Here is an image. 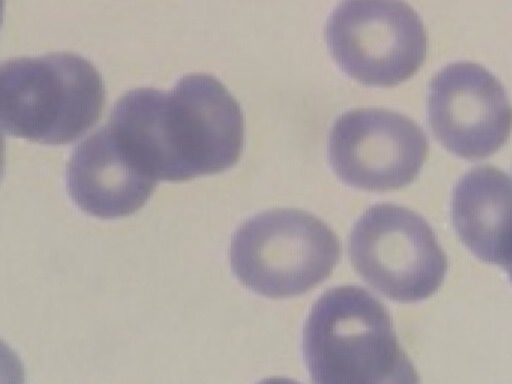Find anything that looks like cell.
Returning <instances> with one entry per match:
<instances>
[{
  "label": "cell",
  "mask_w": 512,
  "mask_h": 384,
  "mask_svg": "<svg viewBox=\"0 0 512 384\" xmlns=\"http://www.w3.org/2000/svg\"><path fill=\"white\" fill-rule=\"evenodd\" d=\"M107 126L128 161L156 181L223 172L239 160L244 144L240 105L206 74L184 76L170 91L125 93Z\"/></svg>",
  "instance_id": "obj_1"
},
{
  "label": "cell",
  "mask_w": 512,
  "mask_h": 384,
  "mask_svg": "<svg viewBox=\"0 0 512 384\" xmlns=\"http://www.w3.org/2000/svg\"><path fill=\"white\" fill-rule=\"evenodd\" d=\"M302 348L315 383L418 382L388 310L360 286L335 287L318 298L304 324Z\"/></svg>",
  "instance_id": "obj_2"
},
{
  "label": "cell",
  "mask_w": 512,
  "mask_h": 384,
  "mask_svg": "<svg viewBox=\"0 0 512 384\" xmlns=\"http://www.w3.org/2000/svg\"><path fill=\"white\" fill-rule=\"evenodd\" d=\"M102 78L70 52L21 57L0 70V122L5 134L43 144H67L101 116Z\"/></svg>",
  "instance_id": "obj_3"
},
{
  "label": "cell",
  "mask_w": 512,
  "mask_h": 384,
  "mask_svg": "<svg viewBox=\"0 0 512 384\" xmlns=\"http://www.w3.org/2000/svg\"><path fill=\"white\" fill-rule=\"evenodd\" d=\"M335 233L313 214L272 209L245 221L230 245L234 275L267 297L307 292L325 280L340 259Z\"/></svg>",
  "instance_id": "obj_4"
},
{
  "label": "cell",
  "mask_w": 512,
  "mask_h": 384,
  "mask_svg": "<svg viewBox=\"0 0 512 384\" xmlns=\"http://www.w3.org/2000/svg\"><path fill=\"white\" fill-rule=\"evenodd\" d=\"M349 256L365 282L398 302L434 294L448 268L437 237L416 212L395 204L368 208L351 230Z\"/></svg>",
  "instance_id": "obj_5"
},
{
  "label": "cell",
  "mask_w": 512,
  "mask_h": 384,
  "mask_svg": "<svg viewBox=\"0 0 512 384\" xmlns=\"http://www.w3.org/2000/svg\"><path fill=\"white\" fill-rule=\"evenodd\" d=\"M325 37L339 67L370 86L407 80L427 52L423 22L403 0H342L327 21Z\"/></svg>",
  "instance_id": "obj_6"
},
{
  "label": "cell",
  "mask_w": 512,
  "mask_h": 384,
  "mask_svg": "<svg viewBox=\"0 0 512 384\" xmlns=\"http://www.w3.org/2000/svg\"><path fill=\"white\" fill-rule=\"evenodd\" d=\"M328 154L344 183L368 191H389L417 177L428 154V141L407 116L387 109H355L335 121Z\"/></svg>",
  "instance_id": "obj_7"
},
{
  "label": "cell",
  "mask_w": 512,
  "mask_h": 384,
  "mask_svg": "<svg viewBox=\"0 0 512 384\" xmlns=\"http://www.w3.org/2000/svg\"><path fill=\"white\" fill-rule=\"evenodd\" d=\"M427 116L442 146L469 160L494 154L512 131V105L504 87L483 66L467 61L447 65L433 77Z\"/></svg>",
  "instance_id": "obj_8"
},
{
  "label": "cell",
  "mask_w": 512,
  "mask_h": 384,
  "mask_svg": "<svg viewBox=\"0 0 512 384\" xmlns=\"http://www.w3.org/2000/svg\"><path fill=\"white\" fill-rule=\"evenodd\" d=\"M156 185L128 161L107 125L79 144L67 164L68 194L81 210L99 218L133 214Z\"/></svg>",
  "instance_id": "obj_9"
},
{
  "label": "cell",
  "mask_w": 512,
  "mask_h": 384,
  "mask_svg": "<svg viewBox=\"0 0 512 384\" xmlns=\"http://www.w3.org/2000/svg\"><path fill=\"white\" fill-rule=\"evenodd\" d=\"M451 220L464 245L484 262L512 263V179L492 165L468 171L451 198Z\"/></svg>",
  "instance_id": "obj_10"
},
{
  "label": "cell",
  "mask_w": 512,
  "mask_h": 384,
  "mask_svg": "<svg viewBox=\"0 0 512 384\" xmlns=\"http://www.w3.org/2000/svg\"><path fill=\"white\" fill-rule=\"evenodd\" d=\"M511 282H512V263L505 268Z\"/></svg>",
  "instance_id": "obj_11"
}]
</instances>
